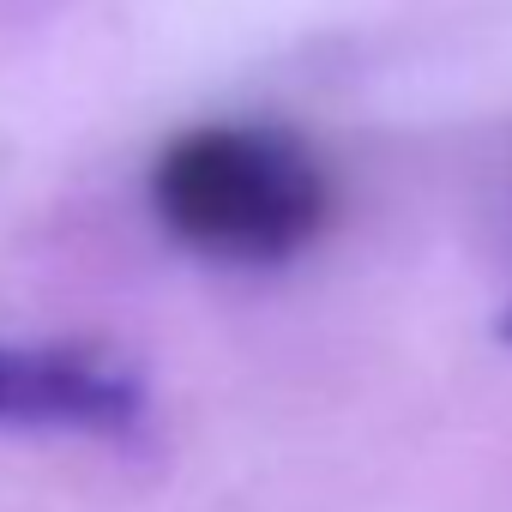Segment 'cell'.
<instances>
[{"label": "cell", "mask_w": 512, "mask_h": 512, "mask_svg": "<svg viewBox=\"0 0 512 512\" xmlns=\"http://www.w3.org/2000/svg\"><path fill=\"white\" fill-rule=\"evenodd\" d=\"M163 229L223 266H284L332 223V181L320 157L260 121H211L163 145L151 169Z\"/></svg>", "instance_id": "obj_1"}, {"label": "cell", "mask_w": 512, "mask_h": 512, "mask_svg": "<svg viewBox=\"0 0 512 512\" xmlns=\"http://www.w3.org/2000/svg\"><path fill=\"white\" fill-rule=\"evenodd\" d=\"M0 422L133 440L151 428L145 380L97 350H13L0 344Z\"/></svg>", "instance_id": "obj_2"}, {"label": "cell", "mask_w": 512, "mask_h": 512, "mask_svg": "<svg viewBox=\"0 0 512 512\" xmlns=\"http://www.w3.org/2000/svg\"><path fill=\"white\" fill-rule=\"evenodd\" d=\"M500 338H506V344H512V308H506V320H500Z\"/></svg>", "instance_id": "obj_3"}]
</instances>
